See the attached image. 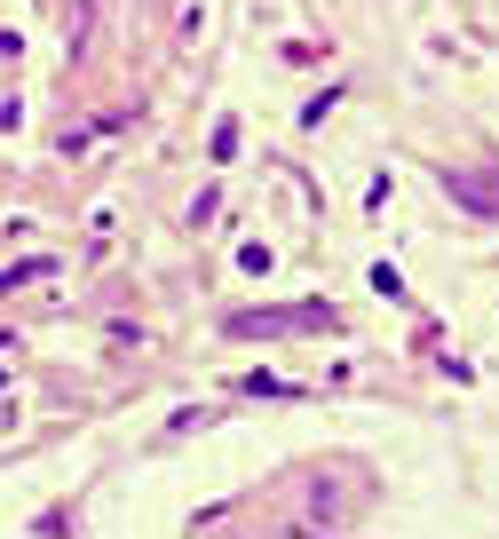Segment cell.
I'll use <instances>...</instances> for the list:
<instances>
[{"instance_id":"6da1fadb","label":"cell","mask_w":499,"mask_h":539,"mask_svg":"<svg viewBox=\"0 0 499 539\" xmlns=\"http://www.w3.org/2000/svg\"><path fill=\"white\" fill-rule=\"evenodd\" d=\"M301 325H333V310H246V318H230V333L262 341V333H301Z\"/></svg>"}]
</instances>
